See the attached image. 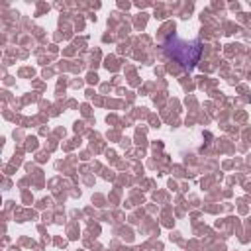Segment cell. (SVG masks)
<instances>
[{"label": "cell", "instance_id": "cell-1", "mask_svg": "<svg viewBox=\"0 0 251 251\" xmlns=\"http://www.w3.org/2000/svg\"><path fill=\"white\" fill-rule=\"evenodd\" d=\"M165 51H167L169 57H173L176 63H180V65H182L184 69H188V71L194 69V65L198 63L200 53H202L200 43H196V41L188 43V41L178 39L176 35H169V37H167V41H165Z\"/></svg>", "mask_w": 251, "mask_h": 251}]
</instances>
